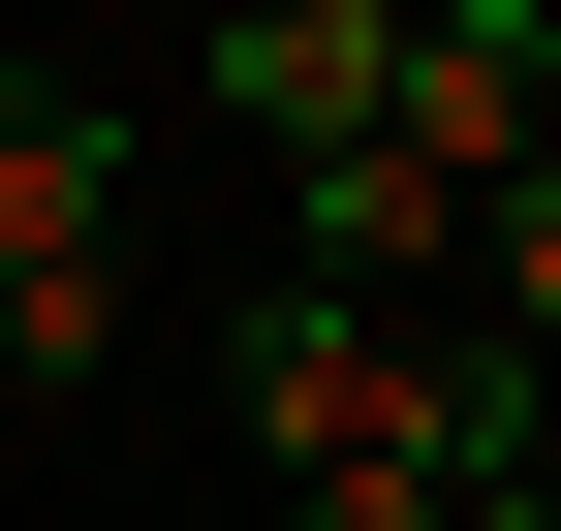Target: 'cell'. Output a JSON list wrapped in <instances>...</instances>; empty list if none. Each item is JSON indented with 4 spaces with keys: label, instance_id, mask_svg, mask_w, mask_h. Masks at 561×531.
I'll return each mask as SVG.
<instances>
[{
    "label": "cell",
    "instance_id": "cell-1",
    "mask_svg": "<svg viewBox=\"0 0 561 531\" xmlns=\"http://www.w3.org/2000/svg\"><path fill=\"white\" fill-rule=\"evenodd\" d=\"M0 375H125V94H62V63H0Z\"/></svg>",
    "mask_w": 561,
    "mask_h": 531
},
{
    "label": "cell",
    "instance_id": "cell-2",
    "mask_svg": "<svg viewBox=\"0 0 561 531\" xmlns=\"http://www.w3.org/2000/svg\"><path fill=\"white\" fill-rule=\"evenodd\" d=\"M187 94H219V125H250V157H280V188H312V157H375V125H405V0H250V32H219V63H187Z\"/></svg>",
    "mask_w": 561,
    "mask_h": 531
},
{
    "label": "cell",
    "instance_id": "cell-3",
    "mask_svg": "<svg viewBox=\"0 0 561 531\" xmlns=\"http://www.w3.org/2000/svg\"><path fill=\"white\" fill-rule=\"evenodd\" d=\"M405 157H437V188H530L561 157V32H530V0H405Z\"/></svg>",
    "mask_w": 561,
    "mask_h": 531
},
{
    "label": "cell",
    "instance_id": "cell-4",
    "mask_svg": "<svg viewBox=\"0 0 561 531\" xmlns=\"http://www.w3.org/2000/svg\"><path fill=\"white\" fill-rule=\"evenodd\" d=\"M250 438H280V470H375V438H405V313L250 282Z\"/></svg>",
    "mask_w": 561,
    "mask_h": 531
},
{
    "label": "cell",
    "instance_id": "cell-5",
    "mask_svg": "<svg viewBox=\"0 0 561 531\" xmlns=\"http://www.w3.org/2000/svg\"><path fill=\"white\" fill-rule=\"evenodd\" d=\"M468 470H437V344H405V438H375V470H280V531H437Z\"/></svg>",
    "mask_w": 561,
    "mask_h": 531
},
{
    "label": "cell",
    "instance_id": "cell-6",
    "mask_svg": "<svg viewBox=\"0 0 561 531\" xmlns=\"http://www.w3.org/2000/svg\"><path fill=\"white\" fill-rule=\"evenodd\" d=\"M468 282H500V344L561 375V157H530V188H468Z\"/></svg>",
    "mask_w": 561,
    "mask_h": 531
},
{
    "label": "cell",
    "instance_id": "cell-7",
    "mask_svg": "<svg viewBox=\"0 0 561 531\" xmlns=\"http://www.w3.org/2000/svg\"><path fill=\"white\" fill-rule=\"evenodd\" d=\"M437 531H561V500H530V470H500V500H437Z\"/></svg>",
    "mask_w": 561,
    "mask_h": 531
},
{
    "label": "cell",
    "instance_id": "cell-8",
    "mask_svg": "<svg viewBox=\"0 0 561 531\" xmlns=\"http://www.w3.org/2000/svg\"><path fill=\"white\" fill-rule=\"evenodd\" d=\"M530 500H561V407H530Z\"/></svg>",
    "mask_w": 561,
    "mask_h": 531
}]
</instances>
